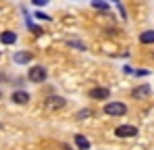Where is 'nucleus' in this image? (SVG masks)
<instances>
[{
	"instance_id": "12",
	"label": "nucleus",
	"mask_w": 154,
	"mask_h": 150,
	"mask_svg": "<svg viewBox=\"0 0 154 150\" xmlns=\"http://www.w3.org/2000/svg\"><path fill=\"white\" fill-rule=\"evenodd\" d=\"M92 115H94V111H92V108H81V111L77 113L75 117L79 119V121H83V119H90Z\"/></svg>"
},
{
	"instance_id": "16",
	"label": "nucleus",
	"mask_w": 154,
	"mask_h": 150,
	"mask_svg": "<svg viewBox=\"0 0 154 150\" xmlns=\"http://www.w3.org/2000/svg\"><path fill=\"white\" fill-rule=\"evenodd\" d=\"M48 2H50V0H31L33 6H48Z\"/></svg>"
},
{
	"instance_id": "13",
	"label": "nucleus",
	"mask_w": 154,
	"mask_h": 150,
	"mask_svg": "<svg viewBox=\"0 0 154 150\" xmlns=\"http://www.w3.org/2000/svg\"><path fill=\"white\" fill-rule=\"evenodd\" d=\"M67 44H69L71 48H77V50H88V48H85V44H81V42H77V40H69Z\"/></svg>"
},
{
	"instance_id": "7",
	"label": "nucleus",
	"mask_w": 154,
	"mask_h": 150,
	"mask_svg": "<svg viewBox=\"0 0 154 150\" xmlns=\"http://www.w3.org/2000/svg\"><path fill=\"white\" fill-rule=\"evenodd\" d=\"M150 92H152V88H150L148 83H142V86H137V88L131 92V96L140 100V98H146V96H150Z\"/></svg>"
},
{
	"instance_id": "3",
	"label": "nucleus",
	"mask_w": 154,
	"mask_h": 150,
	"mask_svg": "<svg viewBox=\"0 0 154 150\" xmlns=\"http://www.w3.org/2000/svg\"><path fill=\"white\" fill-rule=\"evenodd\" d=\"M65 106H67V100L63 98V96H48L46 98V108L48 111H60Z\"/></svg>"
},
{
	"instance_id": "17",
	"label": "nucleus",
	"mask_w": 154,
	"mask_h": 150,
	"mask_svg": "<svg viewBox=\"0 0 154 150\" xmlns=\"http://www.w3.org/2000/svg\"><path fill=\"white\" fill-rule=\"evenodd\" d=\"M150 71H144V69H140V71H133V75H137V77H144V75H148Z\"/></svg>"
},
{
	"instance_id": "9",
	"label": "nucleus",
	"mask_w": 154,
	"mask_h": 150,
	"mask_svg": "<svg viewBox=\"0 0 154 150\" xmlns=\"http://www.w3.org/2000/svg\"><path fill=\"white\" fill-rule=\"evenodd\" d=\"M0 42H2L4 46H11V44L17 42V33H15V31H2V33H0Z\"/></svg>"
},
{
	"instance_id": "14",
	"label": "nucleus",
	"mask_w": 154,
	"mask_h": 150,
	"mask_svg": "<svg viewBox=\"0 0 154 150\" xmlns=\"http://www.w3.org/2000/svg\"><path fill=\"white\" fill-rule=\"evenodd\" d=\"M92 4H94L96 8H102V11H108V2H104V0H92Z\"/></svg>"
},
{
	"instance_id": "18",
	"label": "nucleus",
	"mask_w": 154,
	"mask_h": 150,
	"mask_svg": "<svg viewBox=\"0 0 154 150\" xmlns=\"http://www.w3.org/2000/svg\"><path fill=\"white\" fill-rule=\"evenodd\" d=\"M0 100H2V92H0Z\"/></svg>"
},
{
	"instance_id": "1",
	"label": "nucleus",
	"mask_w": 154,
	"mask_h": 150,
	"mask_svg": "<svg viewBox=\"0 0 154 150\" xmlns=\"http://www.w3.org/2000/svg\"><path fill=\"white\" fill-rule=\"evenodd\" d=\"M46 77H48V69H46L44 65H35V67H29L27 79H29L31 83H42V81H46Z\"/></svg>"
},
{
	"instance_id": "4",
	"label": "nucleus",
	"mask_w": 154,
	"mask_h": 150,
	"mask_svg": "<svg viewBox=\"0 0 154 150\" xmlns=\"http://www.w3.org/2000/svg\"><path fill=\"white\" fill-rule=\"evenodd\" d=\"M115 136L117 138H133V136H137V127H133V125H119L115 129Z\"/></svg>"
},
{
	"instance_id": "19",
	"label": "nucleus",
	"mask_w": 154,
	"mask_h": 150,
	"mask_svg": "<svg viewBox=\"0 0 154 150\" xmlns=\"http://www.w3.org/2000/svg\"><path fill=\"white\" fill-rule=\"evenodd\" d=\"M0 54H2V52H0Z\"/></svg>"
},
{
	"instance_id": "10",
	"label": "nucleus",
	"mask_w": 154,
	"mask_h": 150,
	"mask_svg": "<svg viewBox=\"0 0 154 150\" xmlns=\"http://www.w3.org/2000/svg\"><path fill=\"white\" fill-rule=\"evenodd\" d=\"M75 146H77L79 150H90V146H92V144H90V140H88L85 136L75 133Z\"/></svg>"
},
{
	"instance_id": "11",
	"label": "nucleus",
	"mask_w": 154,
	"mask_h": 150,
	"mask_svg": "<svg viewBox=\"0 0 154 150\" xmlns=\"http://www.w3.org/2000/svg\"><path fill=\"white\" fill-rule=\"evenodd\" d=\"M140 42H142V44H154V29L142 31V33H140Z\"/></svg>"
},
{
	"instance_id": "15",
	"label": "nucleus",
	"mask_w": 154,
	"mask_h": 150,
	"mask_svg": "<svg viewBox=\"0 0 154 150\" xmlns=\"http://www.w3.org/2000/svg\"><path fill=\"white\" fill-rule=\"evenodd\" d=\"M35 17H38V19H44V21H50L52 19L50 15H46V13H42V11H35Z\"/></svg>"
},
{
	"instance_id": "8",
	"label": "nucleus",
	"mask_w": 154,
	"mask_h": 150,
	"mask_svg": "<svg viewBox=\"0 0 154 150\" xmlns=\"http://www.w3.org/2000/svg\"><path fill=\"white\" fill-rule=\"evenodd\" d=\"M29 100H31V96L27 94L25 90H17V92L13 94V102H15V104H27Z\"/></svg>"
},
{
	"instance_id": "2",
	"label": "nucleus",
	"mask_w": 154,
	"mask_h": 150,
	"mask_svg": "<svg viewBox=\"0 0 154 150\" xmlns=\"http://www.w3.org/2000/svg\"><path fill=\"white\" fill-rule=\"evenodd\" d=\"M127 113V106L123 102H106L104 104V115L108 117H123Z\"/></svg>"
},
{
	"instance_id": "6",
	"label": "nucleus",
	"mask_w": 154,
	"mask_h": 150,
	"mask_svg": "<svg viewBox=\"0 0 154 150\" xmlns=\"http://www.w3.org/2000/svg\"><path fill=\"white\" fill-rule=\"evenodd\" d=\"M31 58H33V54L31 52H25V50H19V52L13 54V61L17 65H27V63H31Z\"/></svg>"
},
{
	"instance_id": "5",
	"label": "nucleus",
	"mask_w": 154,
	"mask_h": 150,
	"mask_svg": "<svg viewBox=\"0 0 154 150\" xmlns=\"http://www.w3.org/2000/svg\"><path fill=\"white\" fill-rule=\"evenodd\" d=\"M90 98H94V100H108V98H110V90H108V88H92V90H90Z\"/></svg>"
}]
</instances>
